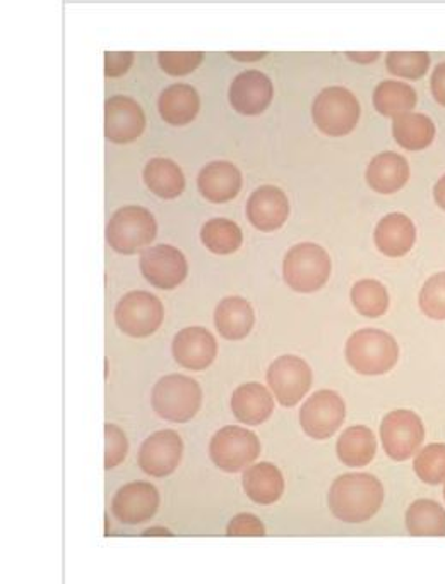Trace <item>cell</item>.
Returning <instances> with one entry per match:
<instances>
[{
    "mask_svg": "<svg viewBox=\"0 0 445 584\" xmlns=\"http://www.w3.org/2000/svg\"><path fill=\"white\" fill-rule=\"evenodd\" d=\"M433 197H435V203L445 211V175H442L437 184H435Z\"/></svg>",
    "mask_w": 445,
    "mask_h": 584,
    "instance_id": "43",
    "label": "cell"
},
{
    "mask_svg": "<svg viewBox=\"0 0 445 584\" xmlns=\"http://www.w3.org/2000/svg\"><path fill=\"white\" fill-rule=\"evenodd\" d=\"M430 86H432L433 100L445 107V62L433 69Z\"/></svg>",
    "mask_w": 445,
    "mask_h": 584,
    "instance_id": "40",
    "label": "cell"
},
{
    "mask_svg": "<svg viewBox=\"0 0 445 584\" xmlns=\"http://www.w3.org/2000/svg\"><path fill=\"white\" fill-rule=\"evenodd\" d=\"M128 440L124 430L113 424L104 425V470H112L127 457Z\"/></svg>",
    "mask_w": 445,
    "mask_h": 584,
    "instance_id": "37",
    "label": "cell"
},
{
    "mask_svg": "<svg viewBox=\"0 0 445 584\" xmlns=\"http://www.w3.org/2000/svg\"><path fill=\"white\" fill-rule=\"evenodd\" d=\"M289 217V200L276 185H262L247 200V218L261 232H276Z\"/></svg>",
    "mask_w": 445,
    "mask_h": 584,
    "instance_id": "18",
    "label": "cell"
},
{
    "mask_svg": "<svg viewBox=\"0 0 445 584\" xmlns=\"http://www.w3.org/2000/svg\"><path fill=\"white\" fill-rule=\"evenodd\" d=\"M153 212L143 206H125L113 212L107 227V242L115 253L133 256L157 239Z\"/></svg>",
    "mask_w": 445,
    "mask_h": 584,
    "instance_id": "5",
    "label": "cell"
},
{
    "mask_svg": "<svg viewBox=\"0 0 445 584\" xmlns=\"http://www.w3.org/2000/svg\"><path fill=\"white\" fill-rule=\"evenodd\" d=\"M182 454H184L182 437L173 430H160L143 442L137 460L143 472L163 478L178 469Z\"/></svg>",
    "mask_w": 445,
    "mask_h": 584,
    "instance_id": "14",
    "label": "cell"
},
{
    "mask_svg": "<svg viewBox=\"0 0 445 584\" xmlns=\"http://www.w3.org/2000/svg\"><path fill=\"white\" fill-rule=\"evenodd\" d=\"M273 83L261 71H244L230 86V104L240 115L256 117L273 101Z\"/></svg>",
    "mask_w": 445,
    "mask_h": 584,
    "instance_id": "16",
    "label": "cell"
},
{
    "mask_svg": "<svg viewBox=\"0 0 445 584\" xmlns=\"http://www.w3.org/2000/svg\"><path fill=\"white\" fill-rule=\"evenodd\" d=\"M346 57H348V59H351V61L354 62H358V64H372V62L378 61L379 57H381V53L379 52H370V53L348 52L346 53Z\"/></svg>",
    "mask_w": 445,
    "mask_h": 584,
    "instance_id": "41",
    "label": "cell"
},
{
    "mask_svg": "<svg viewBox=\"0 0 445 584\" xmlns=\"http://www.w3.org/2000/svg\"><path fill=\"white\" fill-rule=\"evenodd\" d=\"M366 177L372 191L387 196L401 191L408 184L409 165L401 155L384 151L370 160Z\"/></svg>",
    "mask_w": 445,
    "mask_h": 584,
    "instance_id": "22",
    "label": "cell"
},
{
    "mask_svg": "<svg viewBox=\"0 0 445 584\" xmlns=\"http://www.w3.org/2000/svg\"><path fill=\"white\" fill-rule=\"evenodd\" d=\"M415 473L427 485L445 482V445H430L415 458Z\"/></svg>",
    "mask_w": 445,
    "mask_h": 584,
    "instance_id": "33",
    "label": "cell"
},
{
    "mask_svg": "<svg viewBox=\"0 0 445 584\" xmlns=\"http://www.w3.org/2000/svg\"><path fill=\"white\" fill-rule=\"evenodd\" d=\"M346 361L361 376H384L399 361V344L390 332L360 329L346 341Z\"/></svg>",
    "mask_w": 445,
    "mask_h": 584,
    "instance_id": "2",
    "label": "cell"
},
{
    "mask_svg": "<svg viewBox=\"0 0 445 584\" xmlns=\"http://www.w3.org/2000/svg\"><path fill=\"white\" fill-rule=\"evenodd\" d=\"M160 508V492L148 482H133L119 488L112 511L124 524H140L151 520Z\"/></svg>",
    "mask_w": 445,
    "mask_h": 584,
    "instance_id": "15",
    "label": "cell"
},
{
    "mask_svg": "<svg viewBox=\"0 0 445 584\" xmlns=\"http://www.w3.org/2000/svg\"><path fill=\"white\" fill-rule=\"evenodd\" d=\"M139 266L143 277L160 290L177 289L189 275L184 253L169 244L146 248L140 254Z\"/></svg>",
    "mask_w": 445,
    "mask_h": 584,
    "instance_id": "12",
    "label": "cell"
},
{
    "mask_svg": "<svg viewBox=\"0 0 445 584\" xmlns=\"http://www.w3.org/2000/svg\"><path fill=\"white\" fill-rule=\"evenodd\" d=\"M331 277V257L321 245L312 242L293 245L283 260V278L297 293H313L324 289Z\"/></svg>",
    "mask_w": 445,
    "mask_h": 584,
    "instance_id": "4",
    "label": "cell"
},
{
    "mask_svg": "<svg viewBox=\"0 0 445 584\" xmlns=\"http://www.w3.org/2000/svg\"><path fill=\"white\" fill-rule=\"evenodd\" d=\"M214 325L226 340H244L256 325L252 305L242 296H226L214 311Z\"/></svg>",
    "mask_w": 445,
    "mask_h": 584,
    "instance_id": "23",
    "label": "cell"
},
{
    "mask_svg": "<svg viewBox=\"0 0 445 584\" xmlns=\"http://www.w3.org/2000/svg\"><path fill=\"white\" fill-rule=\"evenodd\" d=\"M205 61L202 52H160L158 62L169 76H187Z\"/></svg>",
    "mask_w": 445,
    "mask_h": 584,
    "instance_id": "36",
    "label": "cell"
},
{
    "mask_svg": "<svg viewBox=\"0 0 445 584\" xmlns=\"http://www.w3.org/2000/svg\"><path fill=\"white\" fill-rule=\"evenodd\" d=\"M261 454V440L256 434L237 425H228L214 434L209 445V457L218 469L238 473Z\"/></svg>",
    "mask_w": 445,
    "mask_h": 584,
    "instance_id": "8",
    "label": "cell"
},
{
    "mask_svg": "<svg viewBox=\"0 0 445 584\" xmlns=\"http://www.w3.org/2000/svg\"><path fill=\"white\" fill-rule=\"evenodd\" d=\"M444 497H445V487H444Z\"/></svg>",
    "mask_w": 445,
    "mask_h": 584,
    "instance_id": "45",
    "label": "cell"
},
{
    "mask_svg": "<svg viewBox=\"0 0 445 584\" xmlns=\"http://www.w3.org/2000/svg\"><path fill=\"white\" fill-rule=\"evenodd\" d=\"M268 56L265 52H230V57L240 62H257Z\"/></svg>",
    "mask_w": 445,
    "mask_h": 584,
    "instance_id": "42",
    "label": "cell"
},
{
    "mask_svg": "<svg viewBox=\"0 0 445 584\" xmlns=\"http://www.w3.org/2000/svg\"><path fill=\"white\" fill-rule=\"evenodd\" d=\"M379 253L387 257H403L417 242V229L411 218L403 212L385 215L373 232Z\"/></svg>",
    "mask_w": 445,
    "mask_h": 584,
    "instance_id": "20",
    "label": "cell"
},
{
    "mask_svg": "<svg viewBox=\"0 0 445 584\" xmlns=\"http://www.w3.org/2000/svg\"><path fill=\"white\" fill-rule=\"evenodd\" d=\"M393 136L401 148L421 151L429 148L435 139V124L423 113H405L394 119Z\"/></svg>",
    "mask_w": 445,
    "mask_h": 584,
    "instance_id": "28",
    "label": "cell"
},
{
    "mask_svg": "<svg viewBox=\"0 0 445 584\" xmlns=\"http://www.w3.org/2000/svg\"><path fill=\"white\" fill-rule=\"evenodd\" d=\"M406 528L413 536H445V509L435 500H417L406 511Z\"/></svg>",
    "mask_w": 445,
    "mask_h": 584,
    "instance_id": "30",
    "label": "cell"
},
{
    "mask_svg": "<svg viewBox=\"0 0 445 584\" xmlns=\"http://www.w3.org/2000/svg\"><path fill=\"white\" fill-rule=\"evenodd\" d=\"M134 53L131 52H107L104 53V76L121 77L133 68Z\"/></svg>",
    "mask_w": 445,
    "mask_h": 584,
    "instance_id": "39",
    "label": "cell"
},
{
    "mask_svg": "<svg viewBox=\"0 0 445 584\" xmlns=\"http://www.w3.org/2000/svg\"><path fill=\"white\" fill-rule=\"evenodd\" d=\"M201 109V98L190 85H173L163 89L158 100V110L163 121L170 125H187L196 119Z\"/></svg>",
    "mask_w": 445,
    "mask_h": 584,
    "instance_id": "25",
    "label": "cell"
},
{
    "mask_svg": "<svg viewBox=\"0 0 445 584\" xmlns=\"http://www.w3.org/2000/svg\"><path fill=\"white\" fill-rule=\"evenodd\" d=\"M360 101L342 86L322 89L313 100L312 119L325 136L342 137L354 133L360 121Z\"/></svg>",
    "mask_w": 445,
    "mask_h": 584,
    "instance_id": "6",
    "label": "cell"
},
{
    "mask_svg": "<svg viewBox=\"0 0 445 584\" xmlns=\"http://www.w3.org/2000/svg\"><path fill=\"white\" fill-rule=\"evenodd\" d=\"M173 358L187 370H205L218 355V343L213 334L201 326L182 329L172 343Z\"/></svg>",
    "mask_w": 445,
    "mask_h": 584,
    "instance_id": "17",
    "label": "cell"
},
{
    "mask_svg": "<svg viewBox=\"0 0 445 584\" xmlns=\"http://www.w3.org/2000/svg\"><path fill=\"white\" fill-rule=\"evenodd\" d=\"M345 418V401L331 389L313 392L300 410V425L304 433L318 440L333 437L342 428Z\"/></svg>",
    "mask_w": 445,
    "mask_h": 584,
    "instance_id": "11",
    "label": "cell"
},
{
    "mask_svg": "<svg viewBox=\"0 0 445 584\" xmlns=\"http://www.w3.org/2000/svg\"><path fill=\"white\" fill-rule=\"evenodd\" d=\"M327 502L334 518L343 523H366L381 511L384 487L369 473H348L331 485Z\"/></svg>",
    "mask_w": 445,
    "mask_h": 584,
    "instance_id": "1",
    "label": "cell"
},
{
    "mask_svg": "<svg viewBox=\"0 0 445 584\" xmlns=\"http://www.w3.org/2000/svg\"><path fill=\"white\" fill-rule=\"evenodd\" d=\"M232 412L242 424H264L274 412L273 394L259 382H247L235 389L232 394Z\"/></svg>",
    "mask_w": 445,
    "mask_h": 584,
    "instance_id": "21",
    "label": "cell"
},
{
    "mask_svg": "<svg viewBox=\"0 0 445 584\" xmlns=\"http://www.w3.org/2000/svg\"><path fill=\"white\" fill-rule=\"evenodd\" d=\"M417 100V92L401 81H382L373 92V107L391 119L411 112Z\"/></svg>",
    "mask_w": 445,
    "mask_h": 584,
    "instance_id": "29",
    "label": "cell"
},
{
    "mask_svg": "<svg viewBox=\"0 0 445 584\" xmlns=\"http://www.w3.org/2000/svg\"><path fill=\"white\" fill-rule=\"evenodd\" d=\"M385 65L394 76L417 81L429 73L430 56L427 52H391Z\"/></svg>",
    "mask_w": 445,
    "mask_h": 584,
    "instance_id": "34",
    "label": "cell"
},
{
    "mask_svg": "<svg viewBox=\"0 0 445 584\" xmlns=\"http://www.w3.org/2000/svg\"><path fill=\"white\" fill-rule=\"evenodd\" d=\"M418 304L430 319L445 320V272H437L425 281Z\"/></svg>",
    "mask_w": 445,
    "mask_h": 584,
    "instance_id": "35",
    "label": "cell"
},
{
    "mask_svg": "<svg viewBox=\"0 0 445 584\" xmlns=\"http://www.w3.org/2000/svg\"><path fill=\"white\" fill-rule=\"evenodd\" d=\"M165 317V308L153 293L128 292L115 307V323L124 334L133 338H148L160 329Z\"/></svg>",
    "mask_w": 445,
    "mask_h": 584,
    "instance_id": "7",
    "label": "cell"
},
{
    "mask_svg": "<svg viewBox=\"0 0 445 584\" xmlns=\"http://www.w3.org/2000/svg\"><path fill=\"white\" fill-rule=\"evenodd\" d=\"M425 439L420 416L411 410H394L381 424V440L387 457L394 461L413 458Z\"/></svg>",
    "mask_w": 445,
    "mask_h": 584,
    "instance_id": "9",
    "label": "cell"
},
{
    "mask_svg": "<svg viewBox=\"0 0 445 584\" xmlns=\"http://www.w3.org/2000/svg\"><path fill=\"white\" fill-rule=\"evenodd\" d=\"M351 302L361 316L378 319L390 308V293L378 280H360L351 289Z\"/></svg>",
    "mask_w": 445,
    "mask_h": 584,
    "instance_id": "32",
    "label": "cell"
},
{
    "mask_svg": "<svg viewBox=\"0 0 445 584\" xmlns=\"http://www.w3.org/2000/svg\"><path fill=\"white\" fill-rule=\"evenodd\" d=\"M153 535L172 536V532H169V530L166 528H151V530H146V532H143V536H153Z\"/></svg>",
    "mask_w": 445,
    "mask_h": 584,
    "instance_id": "44",
    "label": "cell"
},
{
    "mask_svg": "<svg viewBox=\"0 0 445 584\" xmlns=\"http://www.w3.org/2000/svg\"><path fill=\"white\" fill-rule=\"evenodd\" d=\"M145 184L161 199H175L185 188V177L175 161L169 158H153L146 163L143 172Z\"/></svg>",
    "mask_w": 445,
    "mask_h": 584,
    "instance_id": "27",
    "label": "cell"
},
{
    "mask_svg": "<svg viewBox=\"0 0 445 584\" xmlns=\"http://www.w3.org/2000/svg\"><path fill=\"white\" fill-rule=\"evenodd\" d=\"M242 485L247 497L261 506L274 504L285 492L283 473L271 463H257L245 470Z\"/></svg>",
    "mask_w": 445,
    "mask_h": 584,
    "instance_id": "24",
    "label": "cell"
},
{
    "mask_svg": "<svg viewBox=\"0 0 445 584\" xmlns=\"http://www.w3.org/2000/svg\"><path fill=\"white\" fill-rule=\"evenodd\" d=\"M201 241L211 253L228 256L237 253L244 242L240 227L226 218H214L202 227Z\"/></svg>",
    "mask_w": 445,
    "mask_h": 584,
    "instance_id": "31",
    "label": "cell"
},
{
    "mask_svg": "<svg viewBox=\"0 0 445 584\" xmlns=\"http://www.w3.org/2000/svg\"><path fill=\"white\" fill-rule=\"evenodd\" d=\"M269 389L285 409H292L312 388V368L304 358L283 355L268 368Z\"/></svg>",
    "mask_w": 445,
    "mask_h": 584,
    "instance_id": "10",
    "label": "cell"
},
{
    "mask_svg": "<svg viewBox=\"0 0 445 584\" xmlns=\"http://www.w3.org/2000/svg\"><path fill=\"white\" fill-rule=\"evenodd\" d=\"M336 452L337 458L349 469H363L375 458L378 439L369 427L355 425L339 436Z\"/></svg>",
    "mask_w": 445,
    "mask_h": 584,
    "instance_id": "26",
    "label": "cell"
},
{
    "mask_svg": "<svg viewBox=\"0 0 445 584\" xmlns=\"http://www.w3.org/2000/svg\"><path fill=\"white\" fill-rule=\"evenodd\" d=\"M151 404L163 421L185 424L201 410L202 389L193 377L172 374L154 385Z\"/></svg>",
    "mask_w": 445,
    "mask_h": 584,
    "instance_id": "3",
    "label": "cell"
},
{
    "mask_svg": "<svg viewBox=\"0 0 445 584\" xmlns=\"http://www.w3.org/2000/svg\"><path fill=\"white\" fill-rule=\"evenodd\" d=\"M146 129V115L133 98L112 97L104 104V137L115 145H128Z\"/></svg>",
    "mask_w": 445,
    "mask_h": 584,
    "instance_id": "13",
    "label": "cell"
},
{
    "mask_svg": "<svg viewBox=\"0 0 445 584\" xmlns=\"http://www.w3.org/2000/svg\"><path fill=\"white\" fill-rule=\"evenodd\" d=\"M242 184L244 179L240 170L230 161H213L206 165L197 177V187L201 196L217 205L235 199L242 191Z\"/></svg>",
    "mask_w": 445,
    "mask_h": 584,
    "instance_id": "19",
    "label": "cell"
},
{
    "mask_svg": "<svg viewBox=\"0 0 445 584\" xmlns=\"http://www.w3.org/2000/svg\"><path fill=\"white\" fill-rule=\"evenodd\" d=\"M226 535L233 536H254V538H261L265 536V526L259 518L254 516V514H247V512H242L237 516L233 518L230 521L228 526H226Z\"/></svg>",
    "mask_w": 445,
    "mask_h": 584,
    "instance_id": "38",
    "label": "cell"
}]
</instances>
